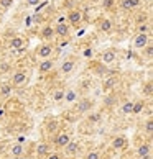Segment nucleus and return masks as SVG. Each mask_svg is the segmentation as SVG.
Here are the masks:
<instances>
[{
    "instance_id": "2eb2a0df",
    "label": "nucleus",
    "mask_w": 153,
    "mask_h": 159,
    "mask_svg": "<svg viewBox=\"0 0 153 159\" xmlns=\"http://www.w3.org/2000/svg\"><path fill=\"white\" fill-rule=\"evenodd\" d=\"M78 151H79V143L78 141H69V143L66 144V148H64V152H66V156H74V154H78Z\"/></svg>"
},
{
    "instance_id": "1a4fd4ad",
    "label": "nucleus",
    "mask_w": 153,
    "mask_h": 159,
    "mask_svg": "<svg viewBox=\"0 0 153 159\" xmlns=\"http://www.w3.org/2000/svg\"><path fill=\"white\" fill-rule=\"evenodd\" d=\"M53 69H55V61L53 59H43L38 62V70L41 74H48Z\"/></svg>"
},
{
    "instance_id": "cd10ccee",
    "label": "nucleus",
    "mask_w": 153,
    "mask_h": 159,
    "mask_svg": "<svg viewBox=\"0 0 153 159\" xmlns=\"http://www.w3.org/2000/svg\"><path fill=\"white\" fill-rule=\"evenodd\" d=\"M84 159H101V152L99 151H89Z\"/></svg>"
},
{
    "instance_id": "7ed1b4c3",
    "label": "nucleus",
    "mask_w": 153,
    "mask_h": 159,
    "mask_svg": "<svg viewBox=\"0 0 153 159\" xmlns=\"http://www.w3.org/2000/svg\"><path fill=\"white\" fill-rule=\"evenodd\" d=\"M53 51H55V48H53L50 43H43V44H40L36 48V56L40 57L41 61L43 59H51Z\"/></svg>"
},
{
    "instance_id": "dca6fc26",
    "label": "nucleus",
    "mask_w": 153,
    "mask_h": 159,
    "mask_svg": "<svg viewBox=\"0 0 153 159\" xmlns=\"http://www.w3.org/2000/svg\"><path fill=\"white\" fill-rule=\"evenodd\" d=\"M115 51L114 49H105L104 52H102V62L105 64V66H109V64H112L114 61H115Z\"/></svg>"
},
{
    "instance_id": "aec40b11",
    "label": "nucleus",
    "mask_w": 153,
    "mask_h": 159,
    "mask_svg": "<svg viewBox=\"0 0 153 159\" xmlns=\"http://www.w3.org/2000/svg\"><path fill=\"white\" fill-rule=\"evenodd\" d=\"M115 85H117V77H107L102 84V89H104V92H110Z\"/></svg>"
},
{
    "instance_id": "f3484780",
    "label": "nucleus",
    "mask_w": 153,
    "mask_h": 159,
    "mask_svg": "<svg viewBox=\"0 0 153 159\" xmlns=\"http://www.w3.org/2000/svg\"><path fill=\"white\" fill-rule=\"evenodd\" d=\"M50 98H51V102H55V103H61L63 100H64V89H55V90H51Z\"/></svg>"
},
{
    "instance_id": "c756f323",
    "label": "nucleus",
    "mask_w": 153,
    "mask_h": 159,
    "mask_svg": "<svg viewBox=\"0 0 153 159\" xmlns=\"http://www.w3.org/2000/svg\"><path fill=\"white\" fill-rule=\"evenodd\" d=\"M151 89H153L151 82H146V85L143 87V93H145L146 97H151Z\"/></svg>"
},
{
    "instance_id": "a211bd4d",
    "label": "nucleus",
    "mask_w": 153,
    "mask_h": 159,
    "mask_svg": "<svg viewBox=\"0 0 153 159\" xmlns=\"http://www.w3.org/2000/svg\"><path fill=\"white\" fill-rule=\"evenodd\" d=\"M112 28H114V25H112V20H110V18H102L101 23H99V30L104 31V33L112 31Z\"/></svg>"
},
{
    "instance_id": "c85d7f7f",
    "label": "nucleus",
    "mask_w": 153,
    "mask_h": 159,
    "mask_svg": "<svg viewBox=\"0 0 153 159\" xmlns=\"http://www.w3.org/2000/svg\"><path fill=\"white\" fill-rule=\"evenodd\" d=\"M142 51H143V54H146V57H148V59H151V56H153V48H151V43H150L148 46H145V48H143Z\"/></svg>"
},
{
    "instance_id": "39448f33",
    "label": "nucleus",
    "mask_w": 153,
    "mask_h": 159,
    "mask_svg": "<svg viewBox=\"0 0 153 159\" xmlns=\"http://www.w3.org/2000/svg\"><path fill=\"white\" fill-rule=\"evenodd\" d=\"M69 141H71V134H69L68 131H60L55 138V146L60 148V149H64Z\"/></svg>"
},
{
    "instance_id": "72a5a7b5",
    "label": "nucleus",
    "mask_w": 153,
    "mask_h": 159,
    "mask_svg": "<svg viewBox=\"0 0 153 159\" xmlns=\"http://www.w3.org/2000/svg\"><path fill=\"white\" fill-rule=\"evenodd\" d=\"M45 159H61V156L58 154V152H50V154L46 156Z\"/></svg>"
},
{
    "instance_id": "393cba45",
    "label": "nucleus",
    "mask_w": 153,
    "mask_h": 159,
    "mask_svg": "<svg viewBox=\"0 0 153 159\" xmlns=\"http://www.w3.org/2000/svg\"><path fill=\"white\" fill-rule=\"evenodd\" d=\"M120 111L123 115H132V111H133V102H123L120 105Z\"/></svg>"
},
{
    "instance_id": "20e7f679",
    "label": "nucleus",
    "mask_w": 153,
    "mask_h": 159,
    "mask_svg": "<svg viewBox=\"0 0 153 159\" xmlns=\"http://www.w3.org/2000/svg\"><path fill=\"white\" fill-rule=\"evenodd\" d=\"M76 59H73V57H68V59H64L63 64H61V67H60V72L63 75H71L74 72V69H76Z\"/></svg>"
},
{
    "instance_id": "f03ea898",
    "label": "nucleus",
    "mask_w": 153,
    "mask_h": 159,
    "mask_svg": "<svg viewBox=\"0 0 153 159\" xmlns=\"http://www.w3.org/2000/svg\"><path fill=\"white\" fill-rule=\"evenodd\" d=\"M26 84H28V74L25 70H17V72L12 74V79H10L12 87H23Z\"/></svg>"
},
{
    "instance_id": "9d476101",
    "label": "nucleus",
    "mask_w": 153,
    "mask_h": 159,
    "mask_svg": "<svg viewBox=\"0 0 153 159\" xmlns=\"http://www.w3.org/2000/svg\"><path fill=\"white\" fill-rule=\"evenodd\" d=\"M142 5V0H122L120 2V8L125 11H132L135 8H138Z\"/></svg>"
},
{
    "instance_id": "ddd939ff",
    "label": "nucleus",
    "mask_w": 153,
    "mask_h": 159,
    "mask_svg": "<svg viewBox=\"0 0 153 159\" xmlns=\"http://www.w3.org/2000/svg\"><path fill=\"white\" fill-rule=\"evenodd\" d=\"M110 146H112L114 149H123L127 146V138L125 136H122V134H119V136H115L114 139H112V143H110Z\"/></svg>"
},
{
    "instance_id": "4468645a",
    "label": "nucleus",
    "mask_w": 153,
    "mask_h": 159,
    "mask_svg": "<svg viewBox=\"0 0 153 159\" xmlns=\"http://www.w3.org/2000/svg\"><path fill=\"white\" fill-rule=\"evenodd\" d=\"M25 44H26V39L25 38H22V36H15V38H12L10 39V48L12 49H23L25 48Z\"/></svg>"
},
{
    "instance_id": "f8f14e48",
    "label": "nucleus",
    "mask_w": 153,
    "mask_h": 159,
    "mask_svg": "<svg viewBox=\"0 0 153 159\" xmlns=\"http://www.w3.org/2000/svg\"><path fill=\"white\" fill-rule=\"evenodd\" d=\"M78 98H79V92L76 89H66V90H64V100H63V102L74 103V102H78Z\"/></svg>"
},
{
    "instance_id": "bb28decb",
    "label": "nucleus",
    "mask_w": 153,
    "mask_h": 159,
    "mask_svg": "<svg viewBox=\"0 0 153 159\" xmlns=\"http://www.w3.org/2000/svg\"><path fill=\"white\" fill-rule=\"evenodd\" d=\"M145 133L146 134H151L153 133V120L151 118H148L145 121Z\"/></svg>"
},
{
    "instance_id": "f257e3e1",
    "label": "nucleus",
    "mask_w": 153,
    "mask_h": 159,
    "mask_svg": "<svg viewBox=\"0 0 153 159\" xmlns=\"http://www.w3.org/2000/svg\"><path fill=\"white\" fill-rule=\"evenodd\" d=\"M151 43L150 33H137L132 39V48L133 49H143L145 46H148Z\"/></svg>"
},
{
    "instance_id": "c9c22d12",
    "label": "nucleus",
    "mask_w": 153,
    "mask_h": 159,
    "mask_svg": "<svg viewBox=\"0 0 153 159\" xmlns=\"http://www.w3.org/2000/svg\"><path fill=\"white\" fill-rule=\"evenodd\" d=\"M82 54H84V57H92V49H84Z\"/></svg>"
},
{
    "instance_id": "f704fd0d",
    "label": "nucleus",
    "mask_w": 153,
    "mask_h": 159,
    "mask_svg": "<svg viewBox=\"0 0 153 159\" xmlns=\"http://www.w3.org/2000/svg\"><path fill=\"white\" fill-rule=\"evenodd\" d=\"M26 5H30V7H36V5L40 3V0H25Z\"/></svg>"
},
{
    "instance_id": "2f4dec72",
    "label": "nucleus",
    "mask_w": 153,
    "mask_h": 159,
    "mask_svg": "<svg viewBox=\"0 0 153 159\" xmlns=\"http://www.w3.org/2000/svg\"><path fill=\"white\" fill-rule=\"evenodd\" d=\"M12 3H13V0H0V5H2L3 8H8Z\"/></svg>"
},
{
    "instance_id": "473e14b6",
    "label": "nucleus",
    "mask_w": 153,
    "mask_h": 159,
    "mask_svg": "<svg viewBox=\"0 0 153 159\" xmlns=\"http://www.w3.org/2000/svg\"><path fill=\"white\" fill-rule=\"evenodd\" d=\"M114 102H115V98H114V97H110V95L104 98V103H105V105H114Z\"/></svg>"
},
{
    "instance_id": "e433bc0d",
    "label": "nucleus",
    "mask_w": 153,
    "mask_h": 159,
    "mask_svg": "<svg viewBox=\"0 0 153 159\" xmlns=\"http://www.w3.org/2000/svg\"><path fill=\"white\" fill-rule=\"evenodd\" d=\"M127 159H132V157H127Z\"/></svg>"
},
{
    "instance_id": "5701e85b",
    "label": "nucleus",
    "mask_w": 153,
    "mask_h": 159,
    "mask_svg": "<svg viewBox=\"0 0 153 159\" xmlns=\"http://www.w3.org/2000/svg\"><path fill=\"white\" fill-rule=\"evenodd\" d=\"M143 110H145V100H137V102H133V111H132V115H140Z\"/></svg>"
},
{
    "instance_id": "412c9836",
    "label": "nucleus",
    "mask_w": 153,
    "mask_h": 159,
    "mask_svg": "<svg viewBox=\"0 0 153 159\" xmlns=\"http://www.w3.org/2000/svg\"><path fill=\"white\" fill-rule=\"evenodd\" d=\"M12 90H13V87L10 85V82H2L0 84V95L2 97H8L12 93Z\"/></svg>"
},
{
    "instance_id": "423d86ee",
    "label": "nucleus",
    "mask_w": 153,
    "mask_h": 159,
    "mask_svg": "<svg viewBox=\"0 0 153 159\" xmlns=\"http://www.w3.org/2000/svg\"><path fill=\"white\" fill-rule=\"evenodd\" d=\"M53 30H55V36H58V38H68L69 33H71V26H69L68 23H56V25L53 26Z\"/></svg>"
},
{
    "instance_id": "6ab92c4d",
    "label": "nucleus",
    "mask_w": 153,
    "mask_h": 159,
    "mask_svg": "<svg viewBox=\"0 0 153 159\" xmlns=\"http://www.w3.org/2000/svg\"><path fill=\"white\" fill-rule=\"evenodd\" d=\"M50 144L48 143H40L38 146H36V154L40 156V157H46L50 154Z\"/></svg>"
},
{
    "instance_id": "9b49d317",
    "label": "nucleus",
    "mask_w": 153,
    "mask_h": 159,
    "mask_svg": "<svg viewBox=\"0 0 153 159\" xmlns=\"http://www.w3.org/2000/svg\"><path fill=\"white\" fill-rule=\"evenodd\" d=\"M68 21H69V25H73V26H76V25H79V23L82 21V13L79 10H71L68 13Z\"/></svg>"
},
{
    "instance_id": "a878e982",
    "label": "nucleus",
    "mask_w": 153,
    "mask_h": 159,
    "mask_svg": "<svg viewBox=\"0 0 153 159\" xmlns=\"http://www.w3.org/2000/svg\"><path fill=\"white\" fill-rule=\"evenodd\" d=\"M150 30H151L150 23H140L137 28V33H150Z\"/></svg>"
},
{
    "instance_id": "b1692460",
    "label": "nucleus",
    "mask_w": 153,
    "mask_h": 159,
    "mask_svg": "<svg viewBox=\"0 0 153 159\" xmlns=\"http://www.w3.org/2000/svg\"><path fill=\"white\" fill-rule=\"evenodd\" d=\"M41 36H43L45 39H51L53 36H55V30H53V26L51 25L43 26V30H41Z\"/></svg>"
},
{
    "instance_id": "0eeeda50",
    "label": "nucleus",
    "mask_w": 153,
    "mask_h": 159,
    "mask_svg": "<svg viewBox=\"0 0 153 159\" xmlns=\"http://www.w3.org/2000/svg\"><path fill=\"white\" fill-rule=\"evenodd\" d=\"M94 108V102L87 97H82V98H78V111L79 113H87Z\"/></svg>"
},
{
    "instance_id": "6e6552de",
    "label": "nucleus",
    "mask_w": 153,
    "mask_h": 159,
    "mask_svg": "<svg viewBox=\"0 0 153 159\" xmlns=\"http://www.w3.org/2000/svg\"><path fill=\"white\" fill-rule=\"evenodd\" d=\"M137 154L142 159H151V144L150 143H140L137 146Z\"/></svg>"
},
{
    "instance_id": "4be33fe9",
    "label": "nucleus",
    "mask_w": 153,
    "mask_h": 159,
    "mask_svg": "<svg viewBox=\"0 0 153 159\" xmlns=\"http://www.w3.org/2000/svg\"><path fill=\"white\" fill-rule=\"evenodd\" d=\"M23 151H25V148H23L22 144H13L10 148V156L12 157H20L23 154Z\"/></svg>"
},
{
    "instance_id": "7c9ffc66",
    "label": "nucleus",
    "mask_w": 153,
    "mask_h": 159,
    "mask_svg": "<svg viewBox=\"0 0 153 159\" xmlns=\"http://www.w3.org/2000/svg\"><path fill=\"white\" fill-rule=\"evenodd\" d=\"M102 5H104L105 10H110L115 5V0H102Z\"/></svg>"
}]
</instances>
